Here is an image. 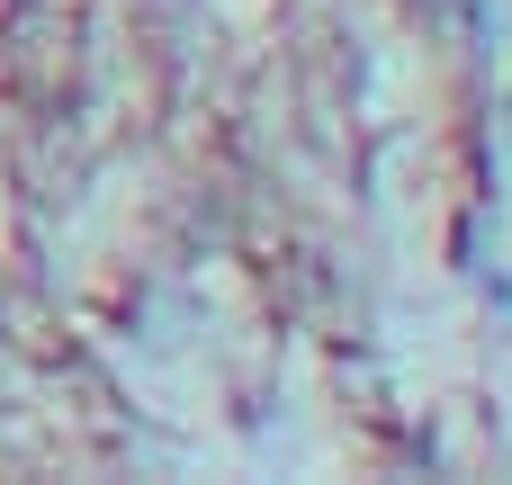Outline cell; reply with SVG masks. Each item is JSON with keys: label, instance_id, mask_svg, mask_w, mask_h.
Here are the masks:
<instances>
[{"label": "cell", "instance_id": "1", "mask_svg": "<svg viewBox=\"0 0 512 485\" xmlns=\"http://www.w3.org/2000/svg\"><path fill=\"white\" fill-rule=\"evenodd\" d=\"M216 9H225V18H261V0H216Z\"/></svg>", "mask_w": 512, "mask_h": 485}]
</instances>
